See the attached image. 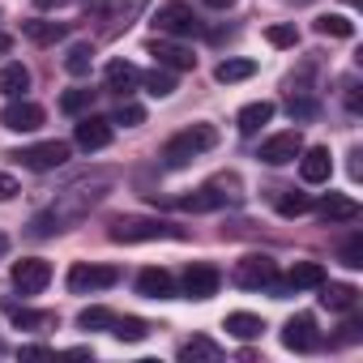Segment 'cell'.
I'll return each instance as SVG.
<instances>
[{
	"label": "cell",
	"instance_id": "19",
	"mask_svg": "<svg viewBox=\"0 0 363 363\" xmlns=\"http://www.w3.org/2000/svg\"><path fill=\"white\" fill-rule=\"evenodd\" d=\"M316 291H320V303H325L329 312H350V308L359 303V291H354L350 282H320Z\"/></svg>",
	"mask_w": 363,
	"mask_h": 363
},
{
	"label": "cell",
	"instance_id": "7",
	"mask_svg": "<svg viewBox=\"0 0 363 363\" xmlns=\"http://www.w3.org/2000/svg\"><path fill=\"white\" fill-rule=\"evenodd\" d=\"M320 282H325V265H316V261H299V265H291L286 278H274L265 291H274L278 299H286V295H295V291H316Z\"/></svg>",
	"mask_w": 363,
	"mask_h": 363
},
{
	"label": "cell",
	"instance_id": "4",
	"mask_svg": "<svg viewBox=\"0 0 363 363\" xmlns=\"http://www.w3.org/2000/svg\"><path fill=\"white\" fill-rule=\"evenodd\" d=\"M69 141H39V145H26V150H13L9 158L13 162H22L26 171H56V167H65L69 162Z\"/></svg>",
	"mask_w": 363,
	"mask_h": 363
},
{
	"label": "cell",
	"instance_id": "33",
	"mask_svg": "<svg viewBox=\"0 0 363 363\" xmlns=\"http://www.w3.org/2000/svg\"><path fill=\"white\" fill-rule=\"evenodd\" d=\"M13 325L18 329H48V325H56V316L52 312H30V308H13Z\"/></svg>",
	"mask_w": 363,
	"mask_h": 363
},
{
	"label": "cell",
	"instance_id": "29",
	"mask_svg": "<svg viewBox=\"0 0 363 363\" xmlns=\"http://www.w3.org/2000/svg\"><path fill=\"white\" fill-rule=\"evenodd\" d=\"M90 65H94V48H90V43H73L69 56H65V69H69L73 77H86Z\"/></svg>",
	"mask_w": 363,
	"mask_h": 363
},
{
	"label": "cell",
	"instance_id": "13",
	"mask_svg": "<svg viewBox=\"0 0 363 363\" xmlns=\"http://www.w3.org/2000/svg\"><path fill=\"white\" fill-rule=\"evenodd\" d=\"M218 286H223V274L214 269V265H189L184 269V295L189 299H214L218 295Z\"/></svg>",
	"mask_w": 363,
	"mask_h": 363
},
{
	"label": "cell",
	"instance_id": "24",
	"mask_svg": "<svg viewBox=\"0 0 363 363\" xmlns=\"http://www.w3.org/2000/svg\"><path fill=\"white\" fill-rule=\"evenodd\" d=\"M269 120H274V103H265V99H261V103H248V107L240 111V120H235V124H240V133H244V137H252V133H261Z\"/></svg>",
	"mask_w": 363,
	"mask_h": 363
},
{
	"label": "cell",
	"instance_id": "16",
	"mask_svg": "<svg viewBox=\"0 0 363 363\" xmlns=\"http://www.w3.org/2000/svg\"><path fill=\"white\" fill-rule=\"evenodd\" d=\"M227 201H240V197H235V193H218V179H214V184L197 189L193 197H179L175 206H179V210H193V214H206V210H223Z\"/></svg>",
	"mask_w": 363,
	"mask_h": 363
},
{
	"label": "cell",
	"instance_id": "41",
	"mask_svg": "<svg viewBox=\"0 0 363 363\" xmlns=\"http://www.w3.org/2000/svg\"><path fill=\"white\" fill-rule=\"evenodd\" d=\"M206 5H210V9H231L235 0H206Z\"/></svg>",
	"mask_w": 363,
	"mask_h": 363
},
{
	"label": "cell",
	"instance_id": "38",
	"mask_svg": "<svg viewBox=\"0 0 363 363\" xmlns=\"http://www.w3.org/2000/svg\"><path fill=\"white\" fill-rule=\"evenodd\" d=\"M18 193H22V184H18L13 175H5V171H0V201H9V197H18Z\"/></svg>",
	"mask_w": 363,
	"mask_h": 363
},
{
	"label": "cell",
	"instance_id": "3",
	"mask_svg": "<svg viewBox=\"0 0 363 363\" xmlns=\"http://www.w3.org/2000/svg\"><path fill=\"white\" fill-rule=\"evenodd\" d=\"M154 30L162 39H189V35H201V18L184 5V0H167V5L154 9Z\"/></svg>",
	"mask_w": 363,
	"mask_h": 363
},
{
	"label": "cell",
	"instance_id": "32",
	"mask_svg": "<svg viewBox=\"0 0 363 363\" xmlns=\"http://www.w3.org/2000/svg\"><path fill=\"white\" fill-rule=\"evenodd\" d=\"M312 210V197L308 193H282L278 197V214L282 218H299V214H308Z\"/></svg>",
	"mask_w": 363,
	"mask_h": 363
},
{
	"label": "cell",
	"instance_id": "8",
	"mask_svg": "<svg viewBox=\"0 0 363 363\" xmlns=\"http://www.w3.org/2000/svg\"><path fill=\"white\" fill-rule=\"evenodd\" d=\"M43 120H48V111L30 99H9L5 111H0V124L9 133H35V128H43Z\"/></svg>",
	"mask_w": 363,
	"mask_h": 363
},
{
	"label": "cell",
	"instance_id": "5",
	"mask_svg": "<svg viewBox=\"0 0 363 363\" xmlns=\"http://www.w3.org/2000/svg\"><path fill=\"white\" fill-rule=\"evenodd\" d=\"M65 282H69L73 295H94V291L116 286V282H120V269H116V265H86V261H77Z\"/></svg>",
	"mask_w": 363,
	"mask_h": 363
},
{
	"label": "cell",
	"instance_id": "36",
	"mask_svg": "<svg viewBox=\"0 0 363 363\" xmlns=\"http://www.w3.org/2000/svg\"><path fill=\"white\" fill-rule=\"evenodd\" d=\"M111 124H124V128H137V124H145V107H137V103H120V111L111 116Z\"/></svg>",
	"mask_w": 363,
	"mask_h": 363
},
{
	"label": "cell",
	"instance_id": "20",
	"mask_svg": "<svg viewBox=\"0 0 363 363\" xmlns=\"http://www.w3.org/2000/svg\"><path fill=\"white\" fill-rule=\"evenodd\" d=\"M22 90H30V69L9 60V65H0V94L5 99H18Z\"/></svg>",
	"mask_w": 363,
	"mask_h": 363
},
{
	"label": "cell",
	"instance_id": "12",
	"mask_svg": "<svg viewBox=\"0 0 363 363\" xmlns=\"http://www.w3.org/2000/svg\"><path fill=\"white\" fill-rule=\"evenodd\" d=\"M111 120L107 116H82L77 120V128H73V141L82 145V150H107L111 145Z\"/></svg>",
	"mask_w": 363,
	"mask_h": 363
},
{
	"label": "cell",
	"instance_id": "17",
	"mask_svg": "<svg viewBox=\"0 0 363 363\" xmlns=\"http://www.w3.org/2000/svg\"><path fill=\"white\" fill-rule=\"evenodd\" d=\"M316 214H320L325 223H354V218H359V201L346 197V193H329V197L316 201Z\"/></svg>",
	"mask_w": 363,
	"mask_h": 363
},
{
	"label": "cell",
	"instance_id": "42",
	"mask_svg": "<svg viewBox=\"0 0 363 363\" xmlns=\"http://www.w3.org/2000/svg\"><path fill=\"white\" fill-rule=\"evenodd\" d=\"M39 9H56V5H65V0H35Z\"/></svg>",
	"mask_w": 363,
	"mask_h": 363
},
{
	"label": "cell",
	"instance_id": "23",
	"mask_svg": "<svg viewBox=\"0 0 363 363\" xmlns=\"http://www.w3.org/2000/svg\"><path fill=\"white\" fill-rule=\"evenodd\" d=\"M137 82H141V73H137L128 60H111V65H107V90H116L120 99H124V94H133V86H137Z\"/></svg>",
	"mask_w": 363,
	"mask_h": 363
},
{
	"label": "cell",
	"instance_id": "28",
	"mask_svg": "<svg viewBox=\"0 0 363 363\" xmlns=\"http://www.w3.org/2000/svg\"><path fill=\"white\" fill-rule=\"evenodd\" d=\"M179 359H184V363H197V359H210V363H218V359H223V350H218L210 337H193V342H184V346H179Z\"/></svg>",
	"mask_w": 363,
	"mask_h": 363
},
{
	"label": "cell",
	"instance_id": "9",
	"mask_svg": "<svg viewBox=\"0 0 363 363\" xmlns=\"http://www.w3.org/2000/svg\"><path fill=\"white\" fill-rule=\"evenodd\" d=\"M299 150H303V133L299 128H286V133H274L269 141H261V162H269V167H286V162H295L299 158Z\"/></svg>",
	"mask_w": 363,
	"mask_h": 363
},
{
	"label": "cell",
	"instance_id": "40",
	"mask_svg": "<svg viewBox=\"0 0 363 363\" xmlns=\"http://www.w3.org/2000/svg\"><path fill=\"white\" fill-rule=\"evenodd\" d=\"M48 354H52V346H39V342L35 346H22V359H48Z\"/></svg>",
	"mask_w": 363,
	"mask_h": 363
},
{
	"label": "cell",
	"instance_id": "30",
	"mask_svg": "<svg viewBox=\"0 0 363 363\" xmlns=\"http://www.w3.org/2000/svg\"><path fill=\"white\" fill-rule=\"evenodd\" d=\"M111 333H116L120 342H141V337H150V325H145L141 316H116Z\"/></svg>",
	"mask_w": 363,
	"mask_h": 363
},
{
	"label": "cell",
	"instance_id": "15",
	"mask_svg": "<svg viewBox=\"0 0 363 363\" xmlns=\"http://www.w3.org/2000/svg\"><path fill=\"white\" fill-rule=\"evenodd\" d=\"M299 175L303 184H325V179L333 175V158L325 145H312V150H299Z\"/></svg>",
	"mask_w": 363,
	"mask_h": 363
},
{
	"label": "cell",
	"instance_id": "34",
	"mask_svg": "<svg viewBox=\"0 0 363 363\" xmlns=\"http://www.w3.org/2000/svg\"><path fill=\"white\" fill-rule=\"evenodd\" d=\"M77 325H82V329H111V325H116V312H111V308H86V312L77 316Z\"/></svg>",
	"mask_w": 363,
	"mask_h": 363
},
{
	"label": "cell",
	"instance_id": "35",
	"mask_svg": "<svg viewBox=\"0 0 363 363\" xmlns=\"http://www.w3.org/2000/svg\"><path fill=\"white\" fill-rule=\"evenodd\" d=\"M337 257H342V265H346V269H363V235H350V240L342 244V252H337Z\"/></svg>",
	"mask_w": 363,
	"mask_h": 363
},
{
	"label": "cell",
	"instance_id": "2",
	"mask_svg": "<svg viewBox=\"0 0 363 363\" xmlns=\"http://www.w3.org/2000/svg\"><path fill=\"white\" fill-rule=\"evenodd\" d=\"M116 244H145V240H184V231L171 227V223H158V218H116L111 231H107Z\"/></svg>",
	"mask_w": 363,
	"mask_h": 363
},
{
	"label": "cell",
	"instance_id": "26",
	"mask_svg": "<svg viewBox=\"0 0 363 363\" xmlns=\"http://www.w3.org/2000/svg\"><path fill=\"white\" fill-rule=\"evenodd\" d=\"M252 73H257V60H240V56H231V60H223V65L214 69V77H218L223 86L244 82V77H252Z\"/></svg>",
	"mask_w": 363,
	"mask_h": 363
},
{
	"label": "cell",
	"instance_id": "1",
	"mask_svg": "<svg viewBox=\"0 0 363 363\" xmlns=\"http://www.w3.org/2000/svg\"><path fill=\"white\" fill-rule=\"evenodd\" d=\"M214 145H218V128H214V124H193V128L175 133V137L162 145V162H167V167H184V162H193L197 154H206V150H214Z\"/></svg>",
	"mask_w": 363,
	"mask_h": 363
},
{
	"label": "cell",
	"instance_id": "10",
	"mask_svg": "<svg viewBox=\"0 0 363 363\" xmlns=\"http://www.w3.org/2000/svg\"><path fill=\"white\" fill-rule=\"evenodd\" d=\"M9 278H13V286H18L22 295H39V291L52 282V265H48L43 257H22V261L9 269Z\"/></svg>",
	"mask_w": 363,
	"mask_h": 363
},
{
	"label": "cell",
	"instance_id": "39",
	"mask_svg": "<svg viewBox=\"0 0 363 363\" xmlns=\"http://www.w3.org/2000/svg\"><path fill=\"white\" fill-rule=\"evenodd\" d=\"M359 329H363L359 320H346V325H342V337H337V342H359Z\"/></svg>",
	"mask_w": 363,
	"mask_h": 363
},
{
	"label": "cell",
	"instance_id": "14",
	"mask_svg": "<svg viewBox=\"0 0 363 363\" xmlns=\"http://www.w3.org/2000/svg\"><path fill=\"white\" fill-rule=\"evenodd\" d=\"M282 346H286V350H316V346H320V333H316V320H312L308 312H299V316H291V320L282 325Z\"/></svg>",
	"mask_w": 363,
	"mask_h": 363
},
{
	"label": "cell",
	"instance_id": "45",
	"mask_svg": "<svg viewBox=\"0 0 363 363\" xmlns=\"http://www.w3.org/2000/svg\"><path fill=\"white\" fill-rule=\"evenodd\" d=\"M90 9H107V0H90Z\"/></svg>",
	"mask_w": 363,
	"mask_h": 363
},
{
	"label": "cell",
	"instance_id": "27",
	"mask_svg": "<svg viewBox=\"0 0 363 363\" xmlns=\"http://www.w3.org/2000/svg\"><path fill=\"white\" fill-rule=\"evenodd\" d=\"M141 86H145V94L167 99V94H175V73L171 69H150V73H141Z\"/></svg>",
	"mask_w": 363,
	"mask_h": 363
},
{
	"label": "cell",
	"instance_id": "44",
	"mask_svg": "<svg viewBox=\"0 0 363 363\" xmlns=\"http://www.w3.org/2000/svg\"><path fill=\"white\" fill-rule=\"evenodd\" d=\"M5 252H9V235H5V231H0V257H5Z\"/></svg>",
	"mask_w": 363,
	"mask_h": 363
},
{
	"label": "cell",
	"instance_id": "21",
	"mask_svg": "<svg viewBox=\"0 0 363 363\" xmlns=\"http://www.w3.org/2000/svg\"><path fill=\"white\" fill-rule=\"evenodd\" d=\"M223 329H227L231 337H240V342H252V337H261L265 320H261L257 312H231V316L223 320Z\"/></svg>",
	"mask_w": 363,
	"mask_h": 363
},
{
	"label": "cell",
	"instance_id": "11",
	"mask_svg": "<svg viewBox=\"0 0 363 363\" xmlns=\"http://www.w3.org/2000/svg\"><path fill=\"white\" fill-rule=\"evenodd\" d=\"M154 60H158V69H171V73H193L197 69V56L184 48V43H171V39H150V48H145Z\"/></svg>",
	"mask_w": 363,
	"mask_h": 363
},
{
	"label": "cell",
	"instance_id": "25",
	"mask_svg": "<svg viewBox=\"0 0 363 363\" xmlns=\"http://www.w3.org/2000/svg\"><path fill=\"white\" fill-rule=\"evenodd\" d=\"M316 35H325V39H354V22L346 13H320L316 18Z\"/></svg>",
	"mask_w": 363,
	"mask_h": 363
},
{
	"label": "cell",
	"instance_id": "18",
	"mask_svg": "<svg viewBox=\"0 0 363 363\" xmlns=\"http://www.w3.org/2000/svg\"><path fill=\"white\" fill-rule=\"evenodd\" d=\"M137 295H145V299H171V295H175V282H171L167 269L150 265V269L137 274Z\"/></svg>",
	"mask_w": 363,
	"mask_h": 363
},
{
	"label": "cell",
	"instance_id": "22",
	"mask_svg": "<svg viewBox=\"0 0 363 363\" xmlns=\"http://www.w3.org/2000/svg\"><path fill=\"white\" fill-rule=\"evenodd\" d=\"M22 35H26L30 43H39V48H52V43L65 39V22H43V18H35V22H22Z\"/></svg>",
	"mask_w": 363,
	"mask_h": 363
},
{
	"label": "cell",
	"instance_id": "6",
	"mask_svg": "<svg viewBox=\"0 0 363 363\" xmlns=\"http://www.w3.org/2000/svg\"><path fill=\"white\" fill-rule=\"evenodd\" d=\"M274 278H278V265L265 252H248L244 261H235V286H244V291H265Z\"/></svg>",
	"mask_w": 363,
	"mask_h": 363
},
{
	"label": "cell",
	"instance_id": "37",
	"mask_svg": "<svg viewBox=\"0 0 363 363\" xmlns=\"http://www.w3.org/2000/svg\"><path fill=\"white\" fill-rule=\"evenodd\" d=\"M265 39H269L274 48H295V43H299V30H295V26H269Z\"/></svg>",
	"mask_w": 363,
	"mask_h": 363
},
{
	"label": "cell",
	"instance_id": "43",
	"mask_svg": "<svg viewBox=\"0 0 363 363\" xmlns=\"http://www.w3.org/2000/svg\"><path fill=\"white\" fill-rule=\"evenodd\" d=\"M9 48H13V39H9V35H0V56H5Z\"/></svg>",
	"mask_w": 363,
	"mask_h": 363
},
{
	"label": "cell",
	"instance_id": "31",
	"mask_svg": "<svg viewBox=\"0 0 363 363\" xmlns=\"http://www.w3.org/2000/svg\"><path fill=\"white\" fill-rule=\"evenodd\" d=\"M90 103H94V90H82V86H77V90H65V94H60V111H65V116H82V111H86Z\"/></svg>",
	"mask_w": 363,
	"mask_h": 363
}]
</instances>
